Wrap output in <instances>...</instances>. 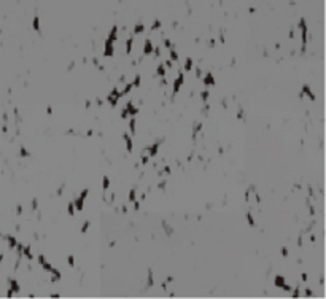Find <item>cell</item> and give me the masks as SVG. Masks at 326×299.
<instances>
[{
    "label": "cell",
    "instance_id": "6da1fadb",
    "mask_svg": "<svg viewBox=\"0 0 326 299\" xmlns=\"http://www.w3.org/2000/svg\"><path fill=\"white\" fill-rule=\"evenodd\" d=\"M121 91H120V86H115V88H111V91L108 92V96H107V100L108 104H110V107H116L118 105V100L121 99Z\"/></svg>",
    "mask_w": 326,
    "mask_h": 299
},
{
    "label": "cell",
    "instance_id": "7a4b0ae2",
    "mask_svg": "<svg viewBox=\"0 0 326 299\" xmlns=\"http://www.w3.org/2000/svg\"><path fill=\"white\" fill-rule=\"evenodd\" d=\"M183 84H185V72L180 70V72L177 73V76L174 78V83H172V96H175V94L180 92Z\"/></svg>",
    "mask_w": 326,
    "mask_h": 299
},
{
    "label": "cell",
    "instance_id": "3957f363",
    "mask_svg": "<svg viewBox=\"0 0 326 299\" xmlns=\"http://www.w3.org/2000/svg\"><path fill=\"white\" fill-rule=\"evenodd\" d=\"M88 194H89V189H88V188H84L83 191L80 193V196H78L76 199H73V205H75V210H78V212H81V210L84 209V202H86Z\"/></svg>",
    "mask_w": 326,
    "mask_h": 299
},
{
    "label": "cell",
    "instance_id": "277c9868",
    "mask_svg": "<svg viewBox=\"0 0 326 299\" xmlns=\"http://www.w3.org/2000/svg\"><path fill=\"white\" fill-rule=\"evenodd\" d=\"M115 56V42L105 38L104 43V57H113Z\"/></svg>",
    "mask_w": 326,
    "mask_h": 299
},
{
    "label": "cell",
    "instance_id": "5b68a950",
    "mask_svg": "<svg viewBox=\"0 0 326 299\" xmlns=\"http://www.w3.org/2000/svg\"><path fill=\"white\" fill-rule=\"evenodd\" d=\"M159 148H161V142H156V143H153V145L145 147L143 153H147L150 158H156V156H158V153H159Z\"/></svg>",
    "mask_w": 326,
    "mask_h": 299
},
{
    "label": "cell",
    "instance_id": "8992f818",
    "mask_svg": "<svg viewBox=\"0 0 326 299\" xmlns=\"http://www.w3.org/2000/svg\"><path fill=\"white\" fill-rule=\"evenodd\" d=\"M37 261H38V264L42 266V269L45 270V272H48V274H49L51 270L54 269V267L51 266V263H49L48 259H46V258H45V254H38V256H37Z\"/></svg>",
    "mask_w": 326,
    "mask_h": 299
},
{
    "label": "cell",
    "instance_id": "52a82bcc",
    "mask_svg": "<svg viewBox=\"0 0 326 299\" xmlns=\"http://www.w3.org/2000/svg\"><path fill=\"white\" fill-rule=\"evenodd\" d=\"M154 45H153L151 38H145L143 40V48H142V56H151Z\"/></svg>",
    "mask_w": 326,
    "mask_h": 299
},
{
    "label": "cell",
    "instance_id": "ba28073f",
    "mask_svg": "<svg viewBox=\"0 0 326 299\" xmlns=\"http://www.w3.org/2000/svg\"><path fill=\"white\" fill-rule=\"evenodd\" d=\"M202 83H204V86L205 88H212V86H215V76H213V73L212 72H207L205 75H202Z\"/></svg>",
    "mask_w": 326,
    "mask_h": 299
},
{
    "label": "cell",
    "instance_id": "9c48e42d",
    "mask_svg": "<svg viewBox=\"0 0 326 299\" xmlns=\"http://www.w3.org/2000/svg\"><path fill=\"white\" fill-rule=\"evenodd\" d=\"M123 140H124V143H126V151L127 153H132L134 151V140H132V137H131V134H127V132H123Z\"/></svg>",
    "mask_w": 326,
    "mask_h": 299
},
{
    "label": "cell",
    "instance_id": "30bf717a",
    "mask_svg": "<svg viewBox=\"0 0 326 299\" xmlns=\"http://www.w3.org/2000/svg\"><path fill=\"white\" fill-rule=\"evenodd\" d=\"M8 285H10L8 290H11L13 293H15V296H19V294H21V285H19V282L16 280V278H8Z\"/></svg>",
    "mask_w": 326,
    "mask_h": 299
},
{
    "label": "cell",
    "instance_id": "8fae6325",
    "mask_svg": "<svg viewBox=\"0 0 326 299\" xmlns=\"http://www.w3.org/2000/svg\"><path fill=\"white\" fill-rule=\"evenodd\" d=\"M304 96H307L310 100H315V92L310 89V86H309V84H304V86H302V89H301V92H299V97H301V99H302Z\"/></svg>",
    "mask_w": 326,
    "mask_h": 299
},
{
    "label": "cell",
    "instance_id": "7c38bea8",
    "mask_svg": "<svg viewBox=\"0 0 326 299\" xmlns=\"http://www.w3.org/2000/svg\"><path fill=\"white\" fill-rule=\"evenodd\" d=\"M124 51H126V54H127V56H131V54H132V51H134V35H131V37H127V38H126V42H124Z\"/></svg>",
    "mask_w": 326,
    "mask_h": 299
},
{
    "label": "cell",
    "instance_id": "4fadbf2b",
    "mask_svg": "<svg viewBox=\"0 0 326 299\" xmlns=\"http://www.w3.org/2000/svg\"><path fill=\"white\" fill-rule=\"evenodd\" d=\"M126 110H127V115L129 116H137V113H138V107L134 104L132 100H129L127 104H126Z\"/></svg>",
    "mask_w": 326,
    "mask_h": 299
},
{
    "label": "cell",
    "instance_id": "5bb4252c",
    "mask_svg": "<svg viewBox=\"0 0 326 299\" xmlns=\"http://www.w3.org/2000/svg\"><path fill=\"white\" fill-rule=\"evenodd\" d=\"M118 37H120V27H118V26H113V27L110 29V32H108L107 38L116 43V42H118Z\"/></svg>",
    "mask_w": 326,
    "mask_h": 299
},
{
    "label": "cell",
    "instance_id": "9a60e30c",
    "mask_svg": "<svg viewBox=\"0 0 326 299\" xmlns=\"http://www.w3.org/2000/svg\"><path fill=\"white\" fill-rule=\"evenodd\" d=\"M3 239L6 240V243H8V248L10 250H15L16 245H18V240H16L15 236H11V234H6V236H2Z\"/></svg>",
    "mask_w": 326,
    "mask_h": 299
},
{
    "label": "cell",
    "instance_id": "2e32d148",
    "mask_svg": "<svg viewBox=\"0 0 326 299\" xmlns=\"http://www.w3.org/2000/svg\"><path fill=\"white\" fill-rule=\"evenodd\" d=\"M22 258H26L27 261H33V251H32V248H30L29 245H24L22 247Z\"/></svg>",
    "mask_w": 326,
    "mask_h": 299
},
{
    "label": "cell",
    "instance_id": "e0dca14e",
    "mask_svg": "<svg viewBox=\"0 0 326 299\" xmlns=\"http://www.w3.org/2000/svg\"><path fill=\"white\" fill-rule=\"evenodd\" d=\"M288 294H290V298H294V299L301 298V296H302V288H301V285H298V286H294V288H291V291H290Z\"/></svg>",
    "mask_w": 326,
    "mask_h": 299
},
{
    "label": "cell",
    "instance_id": "ac0fdd59",
    "mask_svg": "<svg viewBox=\"0 0 326 299\" xmlns=\"http://www.w3.org/2000/svg\"><path fill=\"white\" fill-rule=\"evenodd\" d=\"M167 75V69H165V65L164 64H158V67H156V76H159V78H162V76H165Z\"/></svg>",
    "mask_w": 326,
    "mask_h": 299
},
{
    "label": "cell",
    "instance_id": "d6986e66",
    "mask_svg": "<svg viewBox=\"0 0 326 299\" xmlns=\"http://www.w3.org/2000/svg\"><path fill=\"white\" fill-rule=\"evenodd\" d=\"M286 283V278L283 277V275H275V278H274V285H275V288H280Z\"/></svg>",
    "mask_w": 326,
    "mask_h": 299
},
{
    "label": "cell",
    "instance_id": "ffe728a7",
    "mask_svg": "<svg viewBox=\"0 0 326 299\" xmlns=\"http://www.w3.org/2000/svg\"><path fill=\"white\" fill-rule=\"evenodd\" d=\"M137 121H135V116H131L129 118V132H131V135H135V132H137Z\"/></svg>",
    "mask_w": 326,
    "mask_h": 299
},
{
    "label": "cell",
    "instance_id": "44dd1931",
    "mask_svg": "<svg viewBox=\"0 0 326 299\" xmlns=\"http://www.w3.org/2000/svg\"><path fill=\"white\" fill-rule=\"evenodd\" d=\"M145 29H147V27H145V24H142V22L140 24H135L134 29H132V35H142V33L145 32Z\"/></svg>",
    "mask_w": 326,
    "mask_h": 299
},
{
    "label": "cell",
    "instance_id": "7402d4cb",
    "mask_svg": "<svg viewBox=\"0 0 326 299\" xmlns=\"http://www.w3.org/2000/svg\"><path fill=\"white\" fill-rule=\"evenodd\" d=\"M169 59H170V60H174V62H178L180 56H178V51L175 49V46H174V48H170V49H169Z\"/></svg>",
    "mask_w": 326,
    "mask_h": 299
},
{
    "label": "cell",
    "instance_id": "603a6c76",
    "mask_svg": "<svg viewBox=\"0 0 326 299\" xmlns=\"http://www.w3.org/2000/svg\"><path fill=\"white\" fill-rule=\"evenodd\" d=\"M201 129H202V123H194V126H193V140H196V138H197Z\"/></svg>",
    "mask_w": 326,
    "mask_h": 299
},
{
    "label": "cell",
    "instance_id": "cb8c5ba5",
    "mask_svg": "<svg viewBox=\"0 0 326 299\" xmlns=\"http://www.w3.org/2000/svg\"><path fill=\"white\" fill-rule=\"evenodd\" d=\"M102 188H104V193H107L108 188H110V178H108V175H104V178H102Z\"/></svg>",
    "mask_w": 326,
    "mask_h": 299
},
{
    "label": "cell",
    "instance_id": "d4e9b609",
    "mask_svg": "<svg viewBox=\"0 0 326 299\" xmlns=\"http://www.w3.org/2000/svg\"><path fill=\"white\" fill-rule=\"evenodd\" d=\"M129 202H134V200H137V188H131L129 189Z\"/></svg>",
    "mask_w": 326,
    "mask_h": 299
},
{
    "label": "cell",
    "instance_id": "484cf974",
    "mask_svg": "<svg viewBox=\"0 0 326 299\" xmlns=\"http://www.w3.org/2000/svg\"><path fill=\"white\" fill-rule=\"evenodd\" d=\"M183 69H185V72H191V70H193V59H191V57H186Z\"/></svg>",
    "mask_w": 326,
    "mask_h": 299
},
{
    "label": "cell",
    "instance_id": "4316f807",
    "mask_svg": "<svg viewBox=\"0 0 326 299\" xmlns=\"http://www.w3.org/2000/svg\"><path fill=\"white\" fill-rule=\"evenodd\" d=\"M161 226L164 227V231H165V234H167V236H172V234H174V227H170V224H169L167 221H162Z\"/></svg>",
    "mask_w": 326,
    "mask_h": 299
},
{
    "label": "cell",
    "instance_id": "83f0119b",
    "mask_svg": "<svg viewBox=\"0 0 326 299\" xmlns=\"http://www.w3.org/2000/svg\"><path fill=\"white\" fill-rule=\"evenodd\" d=\"M140 83H142V76H140V75H135V78L131 81V84H132L134 89H135V88H140Z\"/></svg>",
    "mask_w": 326,
    "mask_h": 299
},
{
    "label": "cell",
    "instance_id": "f1b7e54d",
    "mask_svg": "<svg viewBox=\"0 0 326 299\" xmlns=\"http://www.w3.org/2000/svg\"><path fill=\"white\" fill-rule=\"evenodd\" d=\"M154 285V278H153V270H148V278H147V288H151Z\"/></svg>",
    "mask_w": 326,
    "mask_h": 299
},
{
    "label": "cell",
    "instance_id": "f546056e",
    "mask_svg": "<svg viewBox=\"0 0 326 299\" xmlns=\"http://www.w3.org/2000/svg\"><path fill=\"white\" fill-rule=\"evenodd\" d=\"M32 27H33V29H35L38 33L42 32V29H40V18H38V16H35V18H33V21H32Z\"/></svg>",
    "mask_w": 326,
    "mask_h": 299
},
{
    "label": "cell",
    "instance_id": "4dcf8cb0",
    "mask_svg": "<svg viewBox=\"0 0 326 299\" xmlns=\"http://www.w3.org/2000/svg\"><path fill=\"white\" fill-rule=\"evenodd\" d=\"M247 221H248V224L251 227L256 226V221H254V216H253V213H251V212H247Z\"/></svg>",
    "mask_w": 326,
    "mask_h": 299
},
{
    "label": "cell",
    "instance_id": "1f68e13d",
    "mask_svg": "<svg viewBox=\"0 0 326 299\" xmlns=\"http://www.w3.org/2000/svg\"><path fill=\"white\" fill-rule=\"evenodd\" d=\"M313 296H315V293H313V291H312L310 288L307 286V288H304V293H302V296H301V298H313Z\"/></svg>",
    "mask_w": 326,
    "mask_h": 299
},
{
    "label": "cell",
    "instance_id": "d6a6232c",
    "mask_svg": "<svg viewBox=\"0 0 326 299\" xmlns=\"http://www.w3.org/2000/svg\"><path fill=\"white\" fill-rule=\"evenodd\" d=\"M161 26H162V22L159 21V19H156V21H154V22H153V24H151L150 30H151V32H156V30H158V29H161Z\"/></svg>",
    "mask_w": 326,
    "mask_h": 299
},
{
    "label": "cell",
    "instance_id": "836d02e7",
    "mask_svg": "<svg viewBox=\"0 0 326 299\" xmlns=\"http://www.w3.org/2000/svg\"><path fill=\"white\" fill-rule=\"evenodd\" d=\"M209 97H210V91L209 89H205V91H202L201 92V100L205 104V102H209Z\"/></svg>",
    "mask_w": 326,
    "mask_h": 299
},
{
    "label": "cell",
    "instance_id": "e575fe53",
    "mask_svg": "<svg viewBox=\"0 0 326 299\" xmlns=\"http://www.w3.org/2000/svg\"><path fill=\"white\" fill-rule=\"evenodd\" d=\"M75 212L76 210H75V205H73V200H70V202L67 204V213H69V215H73Z\"/></svg>",
    "mask_w": 326,
    "mask_h": 299
},
{
    "label": "cell",
    "instance_id": "d590c367",
    "mask_svg": "<svg viewBox=\"0 0 326 299\" xmlns=\"http://www.w3.org/2000/svg\"><path fill=\"white\" fill-rule=\"evenodd\" d=\"M150 159H151L150 156H148L147 153H143V154H142V159H140V164H142V165H147L148 162H150Z\"/></svg>",
    "mask_w": 326,
    "mask_h": 299
},
{
    "label": "cell",
    "instance_id": "8d00e7d4",
    "mask_svg": "<svg viewBox=\"0 0 326 299\" xmlns=\"http://www.w3.org/2000/svg\"><path fill=\"white\" fill-rule=\"evenodd\" d=\"M19 156H22V158H29V156H30V153L27 151V150H26L24 147H21V150H19Z\"/></svg>",
    "mask_w": 326,
    "mask_h": 299
},
{
    "label": "cell",
    "instance_id": "74e56055",
    "mask_svg": "<svg viewBox=\"0 0 326 299\" xmlns=\"http://www.w3.org/2000/svg\"><path fill=\"white\" fill-rule=\"evenodd\" d=\"M30 209H32V212H37V210H38V200L37 199H33L32 202H30Z\"/></svg>",
    "mask_w": 326,
    "mask_h": 299
},
{
    "label": "cell",
    "instance_id": "f35d334b",
    "mask_svg": "<svg viewBox=\"0 0 326 299\" xmlns=\"http://www.w3.org/2000/svg\"><path fill=\"white\" fill-rule=\"evenodd\" d=\"M67 264L72 266V267L75 266V256H73V254H69V256H67Z\"/></svg>",
    "mask_w": 326,
    "mask_h": 299
},
{
    "label": "cell",
    "instance_id": "ab89813d",
    "mask_svg": "<svg viewBox=\"0 0 326 299\" xmlns=\"http://www.w3.org/2000/svg\"><path fill=\"white\" fill-rule=\"evenodd\" d=\"M89 224H91L89 221H84L83 224H81V232H86V231L89 229Z\"/></svg>",
    "mask_w": 326,
    "mask_h": 299
},
{
    "label": "cell",
    "instance_id": "60d3db41",
    "mask_svg": "<svg viewBox=\"0 0 326 299\" xmlns=\"http://www.w3.org/2000/svg\"><path fill=\"white\" fill-rule=\"evenodd\" d=\"M194 75H196V78H199V80L202 78V69H201V67H196V73Z\"/></svg>",
    "mask_w": 326,
    "mask_h": 299
},
{
    "label": "cell",
    "instance_id": "b9f144b4",
    "mask_svg": "<svg viewBox=\"0 0 326 299\" xmlns=\"http://www.w3.org/2000/svg\"><path fill=\"white\" fill-rule=\"evenodd\" d=\"M120 116H121V120H126V118H129V115H127V110H126L124 107H123V110H121V115H120Z\"/></svg>",
    "mask_w": 326,
    "mask_h": 299
},
{
    "label": "cell",
    "instance_id": "7bdbcfd3",
    "mask_svg": "<svg viewBox=\"0 0 326 299\" xmlns=\"http://www.w3.org/2000/svg\"><path fill=\"white\" fill-rule=\"evenodd\" d=\"M164 65H165V69H172V67H174V60L167 59V60H165V64H164Z\"/></svg>",
    "mask_w": 326,
    "mask_h": 299
},
{
    "label": "cell",
    "instance_id": "ee69618b",
    "mask_svg": "<svg viewBox=\"0 0 326 299\" xmlns=\"http://www.w3.org/2000/svg\"><path fill=\"white\" fill-rule=\"evenodd\" d=\"M22 212H24V209H22V205H16V215H22Z\"/></svg>",
    "mask_w": 326,
    "mask_h": 299
},
{
    "label": "cell",
    "instance_id": "f6af8a7d",
    "mask_svg": "<svg viewBox=\"0 0 326 299\" xmlns=\"http://www.w3.org/2000/svg\"><path fill=\"white\" fill-rule=\"evenodd\" d=\"M158 188L159 189H165V180H161V181L158 183Z\"/></svg>",
    "mask_w": 326,
    "mask_h": 299
},
{
    "label": "cell",
    "instance_id": "bcb514c9",
    "mask_svg": "<svg viewBox=\"0 0 326 299\" xmlns=\"http://www.w3.org/2000/svg\"><path fill=\"white\" fill-rule=\"evenodd\" d=\"M282 256H283V258L288 256V248H286V247H283V248H282Z\"/></svg>",
    "mask_w": 326,
    "mask_h": 299
},
{
    "label": "cell",
    "instance_id": "7dc6e473",
    "mask_svg": "<svg viewBox=\"0 0 326 299\" xmlns=\"http://www.w3.org/2000/svg\"><path fill=\"white\" fill-rule=\"evenodd\" d=\"M62 193H64V185H62V186H60V188H57L56 194H57V196H62Z\"/></svg>",
    "mask_w": 326,
    "mask_h": 299
},
{
    "label": "cell",
    "instance_id": "c3c4849f",
    "mask_svg": "<svg viewBox=\"0 0 326 299\" xmlns=\"http://www.w3.org/2000/svg\"><path fill=\"white\" fill-rule=\"evenodd\" d=\"M301 278H302V282H307V280H309L307 274H302V275H301Z\"/></svg>",
    "mask_w": 326,
    "mask_h": 299
},
{
    "label": "cell",
    "instance_id": "681fc988",
    "mask_svg": "<svg viewBox=\"0 0 326 299\" xmlns=\"http://www.w3.org/2000/svg\"><path fill=\"white\" fill-rule=\"evenodd\" d=\"M215 43H216V42H215L213 38H210V40H209V46H215Z\"/></svg>",
    "mask_w": 326,
    "mask_h": 299
},
{
    "label": "cell",
    "instance_id": "f907efd6",
    "mask_svg": "<svg viewBox=\"0 0 326 299\" xmlns=\"http://www.w3.org/2000/svg\"><path fill=\"white\" fill-rule=\"evenodd\" d=\"M49 298H60V294L59 293H53V294H49Z\"/></svg>",
    "mask_w": 326,
    "mask_h": 299
},
{
    "label": "cell",
    "instance_id": "816d5d0a",
    "mask_svg": "<svg viewBox=\"0 0 326 299\" xmlns=\"http://www.w3.org/2000/svg\"><path fill=\"white\" fill-rule=\"evenodd\" d=\"M46 113H48V115H51V113H53V108H51V107H48V108H46Z\"/></svg>",
    "mask_w": 326,
    "mask_h": 299
},
{
    "label": "cell",
    "instance_id": "f5cc1de1",
    "mask_svg": "<svg viewBox=\"0 0 326 299\" xmlns=\"http://www.w3.org/2000/svg\"><path fill=\"white\" fill-rule=\"evenodd\" d=\"M121 210H123V213H127V207H126V205L121 207Z\"/></svg>",
    "mask_w": 326,
    "mask_h": 299
}]
</instances>
